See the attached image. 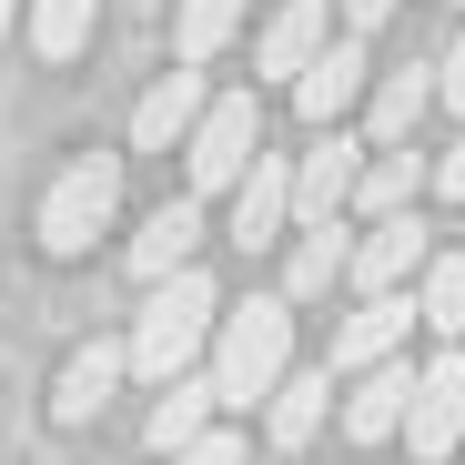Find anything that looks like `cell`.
<instances>
[{
	"instance_id": "obj_4",
	"label": "cell",
	"mask_w": 465,
	"mask_h": 465,
	"mask_svg": "<svg viewBox=\"0 0 465 465\" xmlns=\"http://www.w3.org/2000/svg\"><path fill=\"white\" fill-rule=\"evenodd\" d=\"M253 152H263V102L253 92H213L203 122L183 132V173H193V193H232Z\"/></svg>"
},
{
	"instance_id": "obj_21",
	"label": "cell",
	"mask_w": 465,
	"mask_h": 465,
	"mask_svg": "<svg viewBox=\"0 0 465 465\" xmlns=\"http://www.w3.org/2000/svg\"><path fill=\"white\" fill-rule=\"evenodd\" d=\"M203 425H213V374H173V384H163V405H152V425H142V435H152V455H173V445H193Z\"/></svg>"
},
{
	"instance_id": "obj_5",
	"label": "cell",
	"mask_w": 465,
	"mask_h": 465,
	"mask_svg": "<svg viewBox=\"0 0 465 465\" xmlns=\"http://www.w3.org/2000/svg\"><path fill=\"white\" fill-rule=\"evenodd\" d=\"M405 445H415V465H445V455H465V344H445L435 364H415Z\"/></svg>"
},
{
	"instance_id": "obj_18",
	"label": "cell",
	"mask_w": 465,
	"mask_h": 465,
	"mask_svg": "<svg viewBox=\"0 0 465 465\" xmlns=\"http://www.w3.org/2000/svg\"><path fill=\"white\" fill-rule=\"evenodd\" d=\"M193 243H203V203H163V213L132 232V273H142V283H163V273L193 263Z\"/></svg>"
},
{
	"instance_id": "obj_28",
	"label": "cell",
	"mask_w": 465,
	"mask_h": 465,
	"mask_svg": "<svg viewBox=\"0 0 465 465\" xmlns=\"http://www.w3.org/2000/svg\"><path fill=\"white\" fill-rule=\"evenodd\" d=\"M0 41H11V0H0Z\"/></svg>"
},
{
	"instance_id": "obj_12",
	"label": "cell",
	"mask_w": 465,
	"mask_h": 465,
	"mask_svg": "<svg viewBox=\"0 0 465 465\" xmlns=\"http://www.w3.org/2000/svg\"><path fill=\"white\" fill-rule=\"evenodd\" d=\"M405 405H415V364H405V354L364 364L354 395H344V445H384V435H405Z\"/></svg>"
},
{
	"instance_id": "obj_23",
	"label": "cell",
	"mask_w": 465,
	"mask_h": 465,
	"mask_svg": "<svg viewBox=\"0 0 465 465\" xmlns=\"http://www.w3.org/2000/svg\"><path fill=\"white\" fill-rule=\"evenodd\" d=\"M243 11H253V0H183V21H173V51H183V61H213L232 31H243Z\"/></svg>"
},
{
	"instance_id": "obj_9",
	"label": "cell",
	"mask_w": 465,
	"mask_h": 465,
	"mask_svg": "<svg viewBox=\"0 0 465 465\" xmlns=\"http://www.w3.org/2000/svg\"><path fill=\"white\" fill-rule=\"evenodd\" d=\"M405 334H415V283L405 293H354V314L334 324V374H364L384 354H405Z\"/></svg>"
},
{
	"instance_id": "obj_3",
	"label": "cell",
	"mask_w": 465,
	"mask_h": 465,
	"mask_svg": "<svg viewBox=\"0 0 465 465\" xmlns=\"http://www.w3.org/2000/svg\"><path fill=\"white\" fill-rule=\"evenodd\" d=\"M122 213V152H82L51 193H41V253L51 263H82Z\"/></svg>"
},
{
	"instance_id": "obj_20",
	"label": "cell",
	"mask_w": 465,
	"mask_h": 465,
	"mask_svg": "<svg viewBox=\"0 0 465 465\" xmlns=\"http://www.w3.org/2000/svg\"><path fill=\"white\" fill-rule=\"evenodd\" d=\"M415 324H425L435 344L465 334V253H425V273H415Z\"/></svg>"
},
{
	"instance_id": "obj_11",
	"label": "cell",
	"mask_w": 465,
	"mask_h": 465,
	"mask_svg": "<svg viewBox=\"0 0 465 465\" xmlns=\"http://www.w3.org/2000/svg\"><path fill=\"white\" fill-rule=\"evenodd\" d=\"M334 415V364H283V384L263 395V425H273V455H303Z\"/></svg>"
},
{
	"instance_id": "obj_30",
	"label": "cell",
	"mask_w": 465,
	"mask_h": 465,
	"mask_svg": "<svg viewBox=\"0 0 465 465\" xmlns=\"http://www.w3.org/2000/svg\"><path fill=\"white\" fill-rule=\"evenodd\" d=\"M455 11H465V0H455Z\"/></svg>"
},
{
	"instance_id": "obj_25",
	"label": "cell",
	"mask_w": 465,
	"mask_h": 465,
	"mask_svg": "<svg viewBox=\"0 0 465 465\" xmlns=\"http://www.w3.org/2000/svg\"><path fill=\"white\" fill-rule=\"evenodd\" d=\"M435 102H445V112H465V31H455V51L435 61Z\"/></svg>"
},
{
	"instance_id": "obj_13",
	"label": "cell",
	"mask_w": 465,
	"mask_h": 465,
	"mask_svg": "<svg viewBox=\"0 0 465 465\" xmlns=\"http://www.w3.org/2000/svg\"><path fill=\"white\" fill-rule=\"evenodd\" d=\"M203 61H183V71H163V82L142 92V112H132V152H183V132L203 122Z\"/></svg>"
},
{
	"instance_id": "obj_27",
	"label": "cell",
	"mask_w": 465,
	"mask_h": 465,
	"mask_svg": "<svg viewBox=\"0 0 465 465\" xmlns=\"http://www.w3.org/2000/svg\"><path fill=\"white\" fill-rule=\"evenodd\" d=\"M405 0H344V31H374V21H395Z\"/></svg>"
},
{
	"instance_id": "obj_14",
	"label": "cell",
	"mask_w": 465,
	"mask_h": 465,
	"mask_svg": "<svg viewBox=\"0 0 465 465\" xmlns=\"http://www.w3.org/2000/svg\"><path fill=\"white\" fill-rule=\"evenodd\" d=\"M324 41H334V11H324V0H283V11L263 21V41H253V71H263V82H293Z\"/></svg>"
},
{
	"instance_id": "obj_2",
	"label": "cell",
	"mask_w": 465,
	"mask_h": 465,
	"mask_svg": "<svg viewBox=\"0 0 465 465\" xmlns=\"http://www.w3.org/2000/svg\"><path fill=\"white\" fill-rule=\"evenodd\" d=\"M213 314H223V293H213V273H163L152 283V303H142V324H132V374H152V384H173V374H193V354L213 344Z\"/></svg>"
},
{
	"instance_id": "obj_10",
	"label": "cell",
	"mask_w": 465,
	"mask_h": 465,
	"mask_svg": "<svg viewBox=\"0 0 465 465\" xmlns=\"http://www.w3.org/2000/svg\"><path fill=\"white\" fill-rule=\"evenodd\" d=\"M283 223H293V163L283 152H253L243 183H232V243L263 253V243H283Z\"/></svg>"
},
{
	"instance_id": "obj_6",
	"label": "cell",
	"mask_w": 465,
	"mask_h": 465,
	"mask_svg": "<svg viewBox=\"0 0 465 465\" xmlns=\"http://www.w3.org/2000/svg\"><path fill=\"white\" fill-rule=\"evenodd\" d=\"M425 253H435V243H425V223H415V213H384V223L354 232L344 283H354V293H405V283L425 273Z\"/></svg>"
},
{
	"instance_id": "obj_29",
	"label": "cell",
	"mask_w": 465,
	"mask_h": 465,
	"mask_svg": "<svg viewBox=\"0 0 465 465\" xmlns=\"http://www.w3.org/2000/svg\"><path fill=\"white\" fill-rule=\"evenodd\" d=\"M263 465H293V455H263Z\"/></svg>"
},
{
	"instance_id": "obj_16",
	"label": "cell",
	"mask_w": 465,
	"mask_h": 465,
	"mask_svg": "<svg viewBox=\"0 0 465 465\" xmlns=\"http://www.w3.org/2000/svg\"><path fill=\"white\" fill-rule=\"evenodd\" d=\"M435 112V71L425 61H405V71H384V82L364 92V132H374V152L384 142H415V122Z\"/></svg>"
},
{
	"instance_id": "obj_19",
	"label": "cell",
	"mask_w": 465,
	"mask_h": 465,
	"mask_svg": "<svg viewBox=\"0 0 465 465\" xmlns=\"http://www.w3.org/2000/svg\"><path fill=\"white\" fill-rule=\"evenodd\" d=\"M344 213L334 223H303V243H293V263H283V303H314L324 283H344Z\"/></svg>"
},
{
	"instance_id": "obj_7",
	"label": "cell",
	"mask_w": 465,
	"mask_h": 465,
	"mask_svg": "<svg viewBox=\"0 0 465 465\" xmlns=\"http://www.w3.org/2000/svg\"><path fill=\"white\" fill-rule=\"evenodd\" d=\"M364 92H374V61H364V31H344V41H324L314 61L293 71V112L314 122V132H324V122H344V112H354Z\"/></svg>"
},
{
	"instance_id": "obj_24",
	"label": "cell",
	"mask_w": 465,
	"mask_h": 465,
	"mask_svg": "<svg viewBox=\"0 0 465 465\" xmlns=\"http://www.w3.org/2000/svg\"><path fill=\"white\" fill-rule=\"evenodd\" d=\"M163 465H243V445H232L223 425H203V435H193V445H173Z\"/></svg>"
},
{
	"instance_id": "obj_8",
	"label": "cell",
	"mask_w": 465,
	"mask_h": 465,
	"mask_svg": "<svg viewBox=\"0 0 465 465\" xmlns=\"http://www.w3.org/2000/svg\"><path fill=\"white\" fill-rule=\"evenodd\" d=\"M354 173H364V142H354L344 122H324V142L293 163V223H334V213L354 203Z\"/></svg>"
},
{
	"instance_id": "obj_15",
	"label": "cell",
	"mask_w": 465,
	"mask_h": 465,
	"mask_svg": "<svg viewBox=\"0 0 465 465\" xmlns=\"http://www.w3.org/2000/svg\"><path fill=\"white\" fill-rule=\"evenodd\" d=\"M122 364H132V344H82V354L51 374V425H92L102 395L122 384Z\"/></svg>"
},
{
	"instance_id": "obj_1",
	"label": "cell",
	"mask_w": 465,
	"mask_h": 465,
	"mask_svg": "<svg viewBox=\"0 0 465 465\" xmlns=\"http://www.w3.org/2000/svg\"><path fill=\"white\" fill-rule=\"evenodd\" d=\"M293 364V303L253 293V303H223L213 314V405H263Z\"/></svg>"
},
{
	"instance_id": "obj_22",
	"label": "cell",
	"mask_w": 465,
	"mask_h": 465,
	"mask_svg": "<svg viewBox=\"0 0 465 465\" xmlns=\"http://www.w3.org/2000/svg\"><path fill=\"white\" fill-rule=\"evenodd\" d=\"M92 21H102V0H31V51L41 61H71L92 41Z\"/></svg>"
},
{
	"instance_id": "obj_17",
	"label": "cell",
	"mask_w": 465,
	"mask_h": 465,
	"mask_svg": "<svg viewBox=\"0 0 465 465\" xmlns=\"http://www.w3.org/2000/svg\"><path fill=\"white\" fill-rule=\"evenodd\" d=\"M425 173H435L425 152H405V142H384L374 163L354 173V213H364V223H384V213H415V193H425Z\"/></svg>"
},
{
	"instance_id": "obj_26",
	"label": "cell",
	"mask_w": 465,
	"mask_h": 465,
	"mask_svg": "<svg viewBox=\"0 0 465 465\" xmlns=\"http://www.w3.org/2000/svg\"><path fill=\"white\" fill-rule=\"evenodd\" d=\"M445 203H465V132H455V152H435V173H425Z\"/></svg>"
}]
</instances>
